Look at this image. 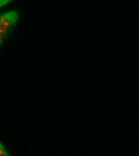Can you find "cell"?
<instances>
[{
  "instance_id": "4",
  "label": "cell",
  "mask_w": 139,
  "mask_h": 156,
  "mask_svg": "<svg viewBox=\"0 0 139 156\" xmlns=\"http://www.w3.org/2000/svg\"><path fill=\"white\" fill-rule=\"evenodd\" d=\"M6 39L2 37H1L0 36V48L5 43V40Z\"/></svg>"
},
{
  "instance_id": "2",
  "label": "cell",
  "mask_w": 139,
  "mask_h": 156,
  "mask_svg": "<svg viewBox=\"0 0 139 156\" xmlns=\"http://www.w3.org/2000/svg\"><path fill=\"white\" fill-rule=\"evenodd\" d=\"M7 150L4 147L2 144L0 142V156H9Z\"/></svg>"
},
{
  "instance_id": "3",
  "label": "cell",
  "mask_w": 139,
  "mask_h": 156,
  "mask_svg": "<svg viewBox=\"0 0 139 156\" xmlns=\"http://www.w3.org/2000/svg\"><path fill=\"white\" fill-rule=\"evenodd\" d=\"M13 0H0V9L12 2Z\"/></svg>"
},
{
  "instance_id": "1",
  "label": "cell",
  "mask_w": 139,
  "mask_h": 156,
  "mask_svg": "<svg viewBox=\"0 0 139 156\" xmlns=\"http://www.w3.org/2000/svg\"><path fill=\"white\" fill-rule=\"evenodd\" d=\"M19 12L9 11L0 15V36L6 39L19 20Z\"/></svg>"
}]
</instances>
